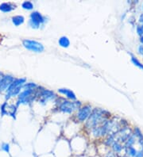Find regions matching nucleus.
I'll list each match as a JSON object with an SVG mask.
<instances>
[{"label": "nucleus", "mask_w": 143, "mask_h": 157, "mask_svg": "<svg viewBox=\"0 0 143 157\" xmlns=\"http://www.w3.org/2000/svg\"><path fill=\"white\" fill-rule=\"evenodd\" d=\"M107 111L103 110L99 108H95L92 110V114L87 120V122L85 124L86 128L93 129L95 126H100V124H103L106 119V114Z\"/></svg>", "instance_id": "obj_1"}, {"label": "nucleus", "mask_w": 143, "mask_h": 157, "mask_svg": "<svg viewBox=\"0 0 143 157\" xmlns=\"http://www.w3.org/2000/svg\"><path fill=\"white\" fill-rule=\"evenodd\" d=\"M26 78H20V79H15L10 86L8 87L7 94L6 96V99H10V97H14L20 93L21 89L23 87V85L26 83Z\"/></svg>", "instance_id": "obj_2"}, {"label": "nucleus", "mask_w": 143, "mask_h": 157, "mask_svg": "<svg viewBox=\"0 0 143 157\" xmlns=\"http://www.w3.org/2000/svg\"><path fill=\"white\" fill-rule=\"evenodd\" d=\"M81 107V102L80 101H68L64 100L59 106V110L65 114H72L73 112L79 110Z\"/></svg>", "instance_id": "obj_3"}, {"label": "nucleus", "mask_w": 143, "mask_h": 157, "mask_svg": "<svg viewBox=\"0 0 143 157\" xmlns=\"http://www.w3.org/2000/svg\"><path fill=\"white\" fill-rule=\"evenodd\" d=\"M22 45L26 49L34 53H42L45 50V47L42 44L34 40L25 39L22 41Z\"/></svg>", "instance_id": "obj_4"}, {"label": "nucleus", "mask_w": 143, "mask_h": 157, "mask_svg": "<svg viewBox=\"0 0 143 157\" xmlns=\"http://www.w3.org/2000/svg\"><path fill=\"white\" fill-rule=\"evenodd\" d=\"M45 18L38 11H34L30 15V19L29 21V26L33 29H38L40 25L45 23Z\"/></svg>", "instance_id": "obj_5"}, {"label": "nucleus", "mask_w": 143, "mask_h": 157, "mask_svg": "<svg viewBox=\"0 0 143 157\" xmlns=\"http://www.w3.org/2000/svg\"><path fill=\"white\" fill-rule=\"evenodd\" d=\"M35 96H37V94L34 93V90H26L19 94L18 104L30 103L34 101Z\"/></svg>", "instance_id": "obj_6"}, {"label": "nucleus", "mask_w": 143, "mask_h": 157, "mask_svg": "<svg viewBox=\"0 0 143 157\" xmlns=\"http://www.w3.org/2000/svg\"><path fill=\"white\" fill-rule=\"evenodd\" d=\"M92 112V108L90 105H84L78 110L76 118L80 122H84L88 119Z\"/></svg>", "instance_id": "obj_7"}, {"label": "nucleus", "mask_w": 143, "mask_h": 157, "mask_svg": "<svg viewBox=\"0 0 143 157\" xmlns=\"http://www.w3.org/2000/svg\"><path fill=\"white\" fill-rule=\"evenodd\" d=\"M56 94L54 91H52L48 89H43L41 90L40 93H39V97H40V102L41 103L45 102L47 100L52 99L56 98Z\"/></svg>", "instance_id": "obj_8"}, {"label": "nucleus", "mask_w": 143, "mask_h": 157, "mask_svg": "<svg viewBox=\"0 0 143 157\" xmlns=\"http://www.w3.org/2000/svg\"><path fill=\"white\" fill-rule=\"evenodd\" d=\"M15 80V78L11 75H4L3 77L0 79V91H3L5 90L8 89L13 81Z\"/></svg>", "instance_id": "obj_9"}, {"label": "nucleus", "mask_w": 143, "mask_h": 157, "mask_svg": "<svg viewBox=\"0 0 143 157\" xmlns=\"http://www.w3.org/2000/svg\"><path fill=\"white\" fill-rule=\"evenodd\" d=\"M58 92L65 95L68 99H72V100H76V96L75 93L71 90L67 89V88H60L58 89Z\"/></svg>", "instance_id": "obj_10"}, {"label": "nucleus", "mask_w": 143, "mask_h": 157, "mask_svg": "<svg viewBox=\"0 0 143 157\" xmlns=\"http://www.w3.org/2000/svg\"><path fill=\"white\" fill-rule=\"evenodd\" d=\"M15 8H16V5L10 3H3L0 5V10L4 13L10 12L13 10H15Z\"/></svg>", "instance_id": "obj_11"}, {"label": "nucleus", "mask_w": 143, "mask_h": 157, "mask_svg": "<svg viewBox=\"0 0 143 157\" xmlns=\"http://www.w3.org/2000/svg\"><path fill=\"white\" fill-rule=\"evenodd\" d=\"M59 45L62 47V48H68L69 45H70V41L68 39V37L66 36H62L61 37H60L58 41Z\"/></svg>", "instance_id": "obj_12"}, {"label": "nucleus", "mask_w": 143, "mask_h": 157, "mask_svg": "<svg viewBox=\"0 0 143 157\" xmlns=\"http://www.w3.org/2000/svg\"><path fill=\"white\" fill-rule=\"evenodd\" d=\"M24 22L25 18L22 15H16V16H14L12 18V22L15 26H19L20 25L23 24Z\"/></svg>", "instance_id": "obj_13"}, {"label": "nucleus", "mask_w": 143, "mask_h": 157, "mask_svg": "<svg viewBox=\"0 0 143 157\" xmlns=\"http://www.w3.org/2000/svg\"><path fill=\"white\" fill-rule=\"evenodd\" d=\"M112 150H113V152L114 153H116V154H119V153H121V152L123 149V147L122 146V145L119 141H115V142L111 145Z\"/></svg>", "instance_id": "obj_14"}, {"label": "nucleus", "mask_w": 143, "mask_h": 157, "mask_svg": "<svg viewBox=\"0 0 143 157\" xmlns=\"http://www.w3.org/2000/svg\"><path fill=\"white\" fill-rule=\"evenodd\" d=\"M135 137H136L133 135V134H132V135L129 137L128 140L125 142V148H126L132 147V145H133V144H134V142H135Z\"/></svg>", "instance_id": "obj_15"}, {"label": "nucleus", "mask_w": 143, "mask_h": 157, "mask_svg": "<svg viewBox=\"0 0 143 157\" xmlns=\"http://www.w3.org/2000/svg\"><path fill=\"white\" fill-rule=\"evenodd\" d=\"M22 7L23 8L24 10H33V9H34V4H33L31 2H29V1H25L24 3H22Z\"/></svg>", "instance_id": "obj_16"}, {"label": "nucleus", "mask_w": 143, "mask_h": 157, "mask_svg": "<svg viewBox=\"0 0 143 157\" xmlns=\"http://www.w3.org/2000/svg\"><path fill=\"white\" fill-rule=\"evenodd\" d=\"M37 87V85L34 83H25L23 85L22 88L26 91V90H35Z\"/></svg>", "instance_id": "obj_17"}, {"label": "nucleus", "mask_w": 143, "mask_h": 157, "mask_svg": "<svg viewBox=\"0 0 143 157\" xmlns=\"http://www.w3.org/2000/svg\"><path fill=\"white\" fill-rule=\"evenodd\" d=\"M126 153L131 157H136L137 153H138V151L133 147H130L128 148H126Z\"/></svg>", "instance_id": "obj_18"}, {"label": "nucleus", "mask_w": 143, "mask_h": 157, "mask_svg": "<svg viewBox=\"0 0 143 157\" xmlns=\"http://www.w3.org/2000/svg\"><path fill=\"white\" fill-rule=\"evenodd\" d=\"M131 61H132V63H133L134 65L137 66V67L140 68V69H142L143 70V64L141 63L140 61H138L136 57H134V56H131Z\"/></svg>", "instance_id": "obj_19"}, {"label": "nucleus", "mask_w": 143, "mask_h": 157, "mask_svg": "<svg viewBox=\"0 0 143 157\" xmlns=\"http://www.w3.org/2000/svg\"><path fill=\"white\" fill-rule=\"evenodd\" d=\"M133 135L135 136L136 137L139 138V140L143 139L142 133V131H141L140 129L138 128V127H136V128L134 129V133H133Z\"/></svg>", "instance_id": "obj_20"}, {"label": "nucleus", "mask_w": 143, "mask_h": 157, "mask_svg": "<svg viewBox=\"0 0 143 157\" xmlns=\"http://www.w3.org/2000/svg\"><path fill=\"white\" fill-rule=\"evenodd\" d=\"M2 149H3V151H5L6 152L9 153V152H10V145H9V144H3V145H2Z\"/></svg>", "instance_id": "obj_21"}, {"label": "nucleus", "mask_w": 143, "mask_h": 157, "mask_svg": "<svg viewBox=\"0 0 143 157\" xmlns=\"http://www.w3.org/2000/svg\"><path fill=\"white\" fill-rule=\"evenodd\" d=\"M137 33H138V35L140 36H142L143 35V24L142 26H138L137 27Z\"/></svg>", "instance_id": "obj_22"}, {"label": "nucleus", "mask_w": 143, "mask_h": 157, "mask_svg": "<svg viewBox=\"0 0 143 157\" xmlns=\"http://www.w3.org/2000/svg\"><path fill=\"white\" fill-rule=\"evenodd\" d=\"M104 157H116V155L113 151H110V152H108L107 154L105 155Z\"/></svg>", "instance_id": "obj_23"}, {"label": "nucleus", "mask_w": 143, "mask_h": 157, "mask_svg": "<svg viewBox=\"0 0 143 157\" xmlns=\"http://www.w3.org/2000/svg\"><path fill=\"white\" fill-rule=\"evenodd\" d=\"M138 53L140 54V55L143 56V45H141L138 46Z\"/></svg>", "instance_id": "obj_24"}, {"label": "nucleus", "mask_w": 143, "mask_h": 157, "mask_svg": "<svg viewBox=\"0 0 143 157\" xmlns=\"http://www.w3.org/2000/svg\"><path fill=\"white\" fill-rule=\"evenodd\" d=\"M136 157H143V151L142 150L138 151V153H137V156H136Z\"/></svg>", "instance_id": "obj_25"}, {"label": "nucleus", "mask_w": 143, "mask_h": 157, "mask_svg": "<svg viewBox=\"0 0 143 157\" xmlns=\"http://www.w3.org/2000/svg\"><path fill=\"white\" fill-rule=\"evenodd\" d=\"M139 143H140L141 146H142V150L143 151V139H142V140H139Z\"/></svg>", "instance_id": "obj_26"}, {"label": "nucleus", "mask_w": 143, "mask_h": 157, "mask_svg": "<svg viewBox=\"0 0 143 157\" xmlns=\"http://www.w3.org/2000/svg\"><path fill=\"white\" fill-rule=\"evenodd\" d=\"M140 41H141V43L143 44V35L140 37Z\"/></svg>", "instance_id": "obj_27"}]
</instances>
